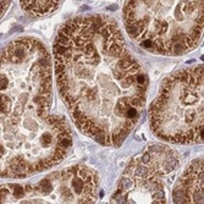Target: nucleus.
I'll list each match as a JSON object with an SVG mask.
<instances>
[{"mask_svg":"<svg viewBox=\"0 0 204 204\" xmlns=\"http://www.w3.org/2000/svg\"><path fill=\"white\" fill-rule=\"evenodd\" d=\"M52 59L32 37L2 52V177L20 180L58 165L72 147L67 120L52 112Z\"/></svg>","mask_w":204,"mask_h":204,"instance_id":"2","label":"nucleus"},{"mask_svg":"<svg viewBox=\"0 0 204 204\" xmlns=\"http://www.w3.org/2000/svg\"><path fill=\"white\" fill-rule=\"evenodd\" d=\"M10 2H11V0H2V16L5 15L9 5H10Z\"/></svg>","mask_w":204,"mask_h":204,"instance_id":"9","label":"nucleus"},{"mask_svg":"<svg viewBox=\"0 0 204 204\" xmlns=\"http://www.w3.org/2000/svg\"><path fill=\"white\" fill-rule=\"evenodd\" d=\"M99 177L87 165L55 171L34 184H5L2 203H96Z\"/></svg>","mask_w":204,"mask_h":204,"instance_id":"6","label":"nucleus"},{"mask_svg":"<svg viewBox=\"0 0 204 204\" xmlns=\"http://www.w3.org/2000/svg\"><path fill=\"white\" fill-rule=\"evenodd\" d=\"M149 124L164 142L204 143V65L180 70L163 82L149 109Z\"/></svg>","mask_w":204,"mask_h":204,"instance_id":"4","label":"nucleus"},{"mask_svg":"<svg viewBox=\"0 0 204 204\" xmlns=\"http://www.w3.org/2000/svg\"><path fill=\"white\" fill-rule=\"evenodd\" d=\"M53 60L58 90L77 128L102 146H121L141 119L148 78L116 21L104 15L67 21Z\"/></svg>","mask_w":204,"mask_h":204,"instance_id":"1","label":"nucleus"},{"mask_svg":"<svg viewBox=\"0 0 204 204\" xmlns=\"http://www.w3.org/2000/svg\"><path fill=\"white\" fill-rule=\"evenodd\" d=\"M176 203H204V156L193 160L181 174L172 191Z\"/></svg>","mask_w":204,"mask_h":204,"instance_id":"7","label":"nucleus"},{"mask_svg":"<svg viewBox=\"0 0 204 204\" xmlns=\"http://www.w3.org/2000/svg\"><path fill=\"white\" fill-rule=\"evenodd\" d=\"M61 0H20L21 8L30 16H44L58 9Z\"/></svg>","mask_w":204,"mask_h":204,"instance_id":"8","label":"nucleus"},{"mask_svg":"<svg viewBox=\"0 0 204 204\" xmlns=\"http://www.w3.org/2000/svg\"><path fill=\"white\" fill-rule=\"evenodd\" d=\"M124 22L144 50L180 56L193 50L204 34V0H126Z\"/></svg>","mask_w":204,"mask_h":204,"instance_id":"3","label":"nucleus"},{"mask_svg":"<svg viewBox=\"0 0 204 204\" xmlns=\"http://www.w3.org/2000/svg\"><path fill=\"white\" fill-rule=\"evenodd\" d=\"M181 158L165 144L147 148L128 163L112 193L111 203H166Z\"/></svg>","mask_w":204,"mask_h":204,"instance_id":"5","label":"nucleus"}]
</instances>
